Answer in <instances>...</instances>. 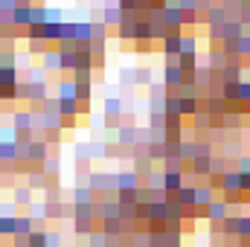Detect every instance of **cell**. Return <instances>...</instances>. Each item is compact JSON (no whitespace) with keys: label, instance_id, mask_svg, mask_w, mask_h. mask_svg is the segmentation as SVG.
I'll list each match as a JSON object with an SVG mask.
<instances>
[{"label":"cell","instance_id":"5","mask_svg":"<svg viewBox=\"0 0 250 247\" xmlns=\"http://www.w3.org/2000/svg\"><path fill=\"white\" fill-rule=\"evenodd\" d=\"M105 21H108V23H120V12H117V9H114V12H108V15H105Z\"/></svg>","mask_w":250,"mask_h":247},{"label":"cell","instance_id":"1","mask_svg":"<svg viewBox=\"0 0 250 247\" xmlns=\"http://www.w3.org/2000/svg\"><path fill=\"white\" fill-rule=\"evenodd\" d=\"M163 184H166V189H169V192H181V189H184V186H181V175H178V172H166V181H163Z\"/></svg>","mask_w":250,"mask_h":247},{"label":"cell","instance_id":"6","mask_svg":"<svg viewBox=\"0 0 250 247\" xmlns=\"http://www.w3.org/2000/svg\"><path fill=\"white\" fill-rule=\"evenodd\" d=\"M0 21H3V15H0Z\"/></svg>","mask_w":250,"mask_h":247},{"label":"cell","instance_id":"4","mask_svg":"<svg viewBox=\"0 0 250 247\" xmlns=\"http://www.w3.org/2000/svg\"><path fill=\"white\" fill-rule=\"evenodd\" d=\"M76 99H62V114H76Z\"/></svg>","mask_w":250,"mask_h":247},{"label":"cell","instance_id":"3","mask_svg":"<svg viewBox=\"0 0 250 247\" xmlns=\"http://www.w3.org/2000/svg\"><path fill=\"white\" fill-rule=\"evenodd\" d=\"M209 195H212V192H209V189H195V204H204V206H207V204H209V201H212V198H209Z\"/></svg>","mask_w":250,"mask_h":247},{"label":"cell","instance_id":"2","mask_svg":"<svg viewBox=\"0 0 250 247\" xmlns=\"http://www.w3.org/2000/svg\"><path fill=\"white\" fill-rule=\"evenodd\" d=\"M207 172H209V160H207V154H204V157L195 160V175H207Z\"/></svg>","mask_w":250,"mask_h":247}]
</instances>
